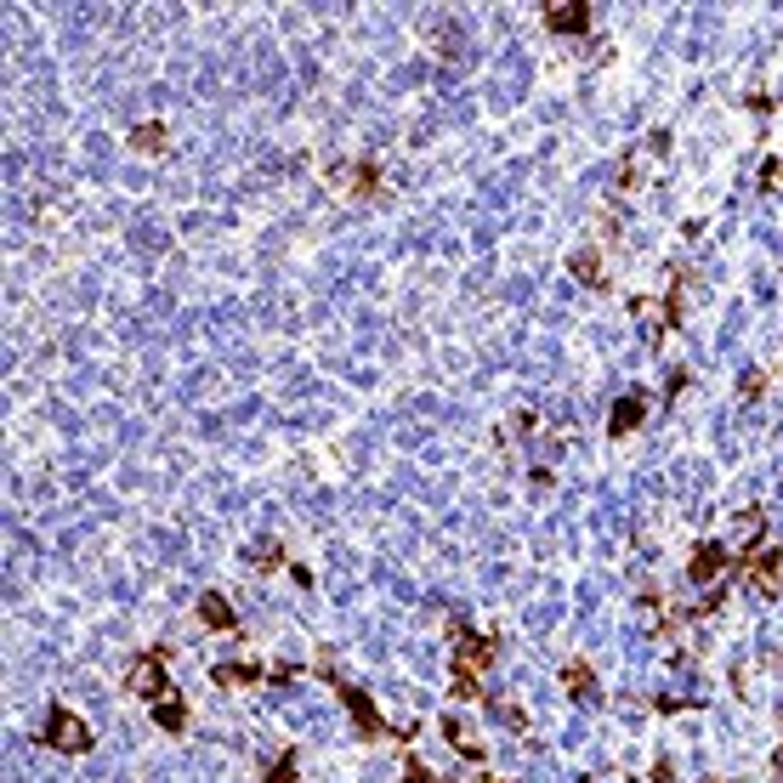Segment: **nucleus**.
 <instances>
[{
  "label": "nucleus",
  "instance_id": "5",
  "mask_svg": "<svg viewBox=\"0 0 783 783\" xmlns=\"http://www.w3.org/2000/svg\"><path fill=\"white\" fill-rule=\"evenodd\" d=\"M545 23H551V35H585L591 29V6L585 0H551Z\"/></svg>",
  "mask_w": 783,
  "mask_h": 783
},
{
  "label": "nucleus",
  "instance_id": "16",
  "mask_svg": "<svg viewBox=\"0 0 783 783\" xmlns=\"http://www.w3.org/2000/svg\"><path fill=\"white\" fill-rule=\"evenodd\" d=\"M267 783H296V755H290V749H284L279 761L267 766Z\"/></svg>",
  "mask_w": 783,
  "mask_h": 783
},
{
  "label": "nucleus",
  "instance_id": "11",
  "mask_svg": "<svg viewBox=\"0 0 783 783\" xmlns=\"http://www.w3.org/2000/svg\"><path fill=\"white\" fill-rule=\"evenodd\" d=\"M131 148H137V154H165V125L159 120L131 125Z\"/></svg>",
  "mask_w": 783,
  "mask_h": 783
},
{
  "label": "nucleus",
  "instance_id": "15",
  "mask_svg": "<svg viewBox=\"0 0 783 783\" xmlns=\"http://www.w3.org/2000/svg\"><path fill=\"white\" fill-rule=\"evenodd\" d=\"M443 738H449V744L460 749V755H471V761H477V755H483V744H471L466 732H460V721H454V715H443Z\"/></svg>",
  "mask_w": 783,
  "mask_h": 783
},
{
  "label": "nucleus",
  "instance_id": "8",
  "mask_svg": "<svg viewBox=\"0 0 783 783\" xmlns=\"http://www.w3.org/2000/svg\"><path fill=\"white\" fill-rule=\"evenodd\" d=\"M721 568H727V551H721V545H698L693 551V562H687V579H693V585H704V579H715L721 574Z\"/></svg>",
  "mask_w": 783,
  "mask_h": 783
},
{
  "label": "nucleus",
  "instance_id": "10",
  "mask_svg": "<svg viewBox=\"0 0 783 783\" xmlns=\"http://www.w3.org/2000/svg\"><path fill=\"white\" fill-rule=\"evenodd\" d=\"M562 681L574 687V698H596V670L585 659H568L562 664Z\"/></svg>",
  "mask_w": 783,
  "mask_h": 783
},
{
  "label": "nucleus",
  "instance_id": "4",
  "mask_svg": "<svg viewBox=\"0 0 783 783\" xmlns=\"http://www.w3.org/2000/svg\"><path fill=\"white\" fill-rule=\"evenodd\" d=\"M738 568H744V574L755 579L766 596L783 591V557H778V551H744V557H738Z\"/></svg>",
  "mask_w": 783,
  "mask_h": 783
},
{
  "label": "nucleus",
  "instance_id": "2",
  "mask_svg": "<svg viewBox=\"0 0 783 783\" xmlns=\"http://www.w3.org/2000/svg\"><path fill=\"white\" fill-rule=\"evenodd\" d=\"M125 693L142 698L148 710H154V704H165V693H171V681H165V647H154V653H142V659L131 664V676H125Z\"/></svg>",
  "mask_w": 783,
  "mask_h": 783
},
{
  "label": "nucleus",
  "instance_id": "20",
  "mask_svg": "<svg viewBox=\"0 0 783 783\" xmlns=\"http://www.w3.org/2000/svg\"><path fill=\"white\" fill-rule=\"evenodd\" d=\"M279 545H256V568H279Z\"/></svg>",
  "mask_w": 783,
  "mask_h": 783
},
{
  "label": "nucleus",
  "instance_id": "14",
  "mask_svg": "<svg viewBox=\"0 0 783 783\" xmlns=\"http://www.w3.org/2000/svg\"><path fill=\"white\" fill-rule=\"evenodd\" d=\"M250 681H261L256 664H216V687H250Z\"/></svg>",
  "mask_w": 783,
  "mask_h": 783
},
{
  "label": "nucleus",
  "instance_id": "18",
  "mask_svg": "<svg viewBox=\"0 0 783 783\" xmlns=\"http://www.w3.org/2000/svg\"><path fill=\"white\" fill-rule=\"evenodd\" d=\"M454 693H460V698H483V687H477L471 670H454Z\"/></svg>",
  "mask_w": 783,
  "mask_h": 783
},
{
  "label": "nucleus",
  "instance_id": "12",
  "mask_svg": "<svg viewBox=\"0 0 783 783\" xmlns=\"http://www.w3.org/2000/svg\"><path fill=\"white\" fill-rule=\"evenodd\" d=\"M154 721L165 732H188V704H182V698H165V704H154Z\"/></svg>",
  "mask_w": 783,
  "mask_h": 783
},
{
  "label": "nucleus",
  "instance_id": "13",
  "mask_svg": "<svg viewBox=\"0 0 783 783\" xmlns=\"http://www.w3.org/2000/svg\"><path fill=\"white\" fill-rule=\"evenodd\" d=\"M352 193H358V199H375V193H381V171H375L369 159L352 165Z\"/></svg>",
  "mask_w": 783,
  "mask_h": 783
},
{
  "label": "nucleus",
  "instance_id": "6",
  "mask_svg": "<svg viewBox=\"0 0 783 783\" xmlns=\"http://www.w3.org/2000/svg\"><path fill=\"white\" fill-rule=\"evenodd\" d=\"M494 664V642L488 636H471V630H460V642H454V670H488Z\"/></svg>",
  "mask_w": 783,
  "mask_h": 783
},
{
  "label": "nucleus",
  "instance_id": "17",
  "mask_svg": "<svg viewBox=\"0 0 783 783\" xmlns=\"http://www.w3.org/2000/svg\"><path fill=\"white\" fill-rule=\"evenodd\" d=\"M574 273H579V279H585V284H602V267H596V250H579V256H574Z\"/></svg>",
  "mask_w": 783,
  "mask_h": 783
},
{
  "label": "nucleus",
  "instance_id": "1",
  "mask_svg": "<svg viewBox=\"0 0 783 783\" xmlns=\"http://www.w3.org/2000/svg\"><path fill=\"white\" fill-rule=\"evenodd\" d=\"M318 670H324V676L335 681V693H341V704H347V710H352V721H358V732H369V738H409V732H403V727H392V721H386V715L375 710V704H369V693H364V687H352V681H341V676H335V670H330V664H318Z\"/></svg>",
  "mask_w": 783,
  "mask_h": 783
},
{
  "label": "nucleus",
  "instance_id": "21",
  "mask_svg": "<svg viewBox=\"0 0 783 783\" xmlns=\"http://www.w3.org/2000/svg\"><path fill=\"white\" fill-rule=\"evenodd\" d=\"M761 392H766V375H761V369H755V375H749V381H744V398H761Z\"/></svg>",
  "mask_w": 783,
  "mask_h": 783
},
{
  "label": "nucleus",
  "instance_id": "9",
  "mask_svg": "<svg viewBox=\"0 0 783 783\" xmlns=\"http://www.w3.org/2000/svg\"><path fill=\"white\" fill-rule=\"evenodd\" d=\"M199 619H205L210 630H239V613L227 608V596H216V591L199 596Z\"/></svg>",
  "mask_w": 783,
  "mask_h": 783
},
{
  "label": "nucleus",
  "instance_id": "3",
  "mask_svg": "<svg viewBox=\"0 0 783 783\" xmlns=\"http://www.w3.org/2000/svg\"><path fill=\"white\" fill-rule=\"evenodd\" d=\"M46 744L63 749V755H86V749H91V727L74 710H63V704H57V710L46 715Z\"/></svg>",
  "mask_w": 783,
  "mask_h": 783
},
{
  "label": "nucleus",
  "instance_id": "19",
  "mask_svg": "<svg viewBox=\"0 0 783 783\" xmlns=\"http://www.w3.org/2000/svg\"><path fill=\"white\" fill-rule=\"evenodd\" d=\"M403 783H437L432 772H426V766L415 761V755H409V766H403Z\"/></svg>",
  "mask_w": 783,
  "mask_h": 783
},
{
  "label": "nucleus",
  "instance_id": "7",
  "mask_svg": "<svg viewBox=\"0 0 783 783\" xmlns=\"http://www.w3.org/2000/svg\"><path fill=\"white\" fill-rule=\"evenodd\" d=\"M647 420V403H642V392H625V398L613 403V420H608V432L613 437H630L636 426Z\"/></svg>",
  "mask_w": 783,
  "mask_h": 783
}]
</instances>
